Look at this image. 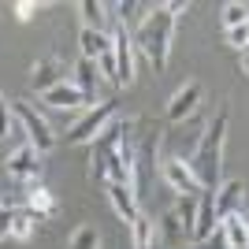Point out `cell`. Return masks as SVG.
Returning <instances> with one entry per match:
<instances>
[{"label": "cell", "instance_id": "cell-29", "mask_svg": "<svg viewBox=\"0 0 249 249\" xmlns=\"http://www.w3.org/2000/svg\"><path fill=\"white\" fill-rule=\"evenodd\" d=\"M34 11H37V4H34V0H19V4H15V19H34Z\"/></svg>", "mask_w": 249, "mask_h": 249}, {"label": "cell", "instance_id": "cell-28", "mask_svg": "<svg viewBox=\"0 0 249 249\" xmlns=\"http://www.w3.org/2000/svg\"><path fill=\"white\" fill-rule=\"evenodd\" d=\"M11 219H15V212H11L8 205H0V238H8V234H11Z\"/></svg>", "mask_w": 249, "mask_h": 249}, {"label": "cell", "instance_id": "cell-19", "mask_svg": "<svg viewBox=\"0 0 249 249\" xmlns=\"http://www.w3.org/2000/svg\"><path fill=\"white\" fill-rule=\"evenodd\" d=\"M78 15H82L86 30L104 34V26H108V4H101V0H82V4H78Z\"/></svg>", "mask_w": 249, "mask_h": 249}, {"label": "cell", "instance_id": "cell-7", "mask_svg": "<svg viewBox=\"0 0 249 249\" xmlns=\"http://www.w3.org/2000/svg\"><path fill=\"white\" fill-rule=\"evenodd\" d=\"M160 178L175 190L178 197H197V194H201V182L194 178V171H190L186 160H167V164L160 167Z\"/></svg>", "mask_w": 249, "mask_h": 249}, {"label": "cell", "instance_id": "cell-3", "mask_svg": "<svg viewBox=\"0 0 249 249\" xmlns=\"http://www.w3.org/2000/svg\"><path fill=\"white\" fill-rule=\"evenodd\" d=\"M11 115L22 123V130H26V138H30V145L37 149V153H52L56 149V134H52V126L45 115H37L26 101H11Z\"/></svg>", "mask_w": 249, "mask_h": 249}, {"label": "cell", "instance_id": "cell-17", "mask_svg": "<svg viewBox=\"0 0 249 249\" xmlns=\"http://www.w3.org/2000/svg\"><path fill=\"white\" fill-rule=\"evenodd\" d=\"M74 86H78V89L89 97V104H97V86H101V71H97V63H93V60H78V67H74Z\"/></svg>", "mask_w": 249, "mask_h": 249}, {"label": "cell", "instance_id": "cell-13", "mask_svg": "<svg viewBox=\"0 0 249 249\" xmlns=\"http://www.w3.org/2000/svg\"><path fill=\"white\" fill-rule=\"evenodd\" d=\"M108 201H112L115 216L123 219V223H134L138 219V197L126 182H108Z\"/></svg>", "mask_w": 249, "mask_h": 249}, {"label": "cell", "instance_id": "cell-25", "mask_svg": "<svg viewBox=\"0 0 249 249\" xmlns=\"http://www.w3.org/2000/svg\"><path fill=\"white\" fill-rule=\"evenodd\" d=\"M227 45H234V49H242V52L249 49V22H242V26L227 30Z\"/></svg>", "mask_w": 249, "mask_h": 249}, {"label": "cell", "instance_id": "cell-20", "mask_svg": "<svg viewBox=\"0 0 249 249\" xmlns=\"http://www.w3.org/2000/svg\"><path fill=\"white\" fill-rule=\"evenodd\" d=\"M130 242H134V249H153V242H156V219H149V216L138 212V219L130 223Z\"/></svg>", "mask_w": 249, "mask_h": 249}, {"label": "cell", "instance_id": "cell-22", "mask_svg": "<svg viewBox=\"0 0 249 249\" xmlns=\"http://www.w3.org/2000/svg\"><path fill=\"white\" fill-rule=\"evenodd\" d=\"M175 216L182 219V227H186V231H190V238H194V223H197V197H178Z\"/></svg>", "mask_w": 249, "mask_h": 249}, {"label": "cell", "instance_id": "cell-4", "mask_svg": "<svg viewBox=\"0 0 249 249\" xmlns=\"http://www.w3.org/2000/svg\"><path fill=\"white\" fill-rule=\"evenodd\" d=\"M112 119H115V101L93 104V108H89V112H86L82 119L71 126V130H67V142H71V145H89V142H93V138L101 134Z\"/></svg>", "mask_w": 249, "mask_h": 249}, {"label": "cell", "instance_id": "cell-24", "mask_svg": "<svg viewBox=\"0 0 249 249\" xmlns=\"http://www.w3.org/2000/svg\"><path fill=\"white\" fill-rule=\"evenodd\" d=\"M242 22H249V8L246 4H227V8H223V26L234 30V26H242Z\"/></svg>", "mask_w": 249, "mask_h": 249}, {"label": "cell", "instance_id": "cell-1", "mask_svg": "<svg viewBox=\"0 0 249 249\" xmlns=\"http://www.w3.org/2000/svg\"><path fill=\"white\" fill-rule=\"evenodd\" d=\"M227 123H231V112L219 108L216 119L205 126V134H201L194 156H190V171H194V178L201 182V190H219V182H223V142H227Z\"/></svg>", "mask_w": 249, "mask_h": 249}, {"label": "cell", "instance_id": "cell-18", "mask_svg": "<svg viewBox=\"0 0 249 249\" xmlns=\"http://www.w3.org/2000/svg\"><path fill=\"white\" fill-rule=\"evenodd\" d=\"M26 212H30L34 219L56 216V201H52V194L45 186H30V190H26Z\"/></svg>", "mask_w": 249, "mask_h": 249}, {"label": "cell", "instance_id": "cell-9", "mask_svg": "<svg viewBox=\"0 0 249 249\" xmlns=\"http://www.w3.org/2000/svg\"><path fill=\"white\" fill-rule=\"evenodd\" d=\"M219 219H216V190H201L197 194V223H194V238L190 242H208L216 234Z\"/></svg>", "mask_w": 249, "mask_h": 249}, {"label": "cell", "instance_id": "cell-14", "mask_svg": "<svg viewBox=\"0 0 249 249\" xmlns=\"http://www.w3.org/2000/svg\"><path fill=\"white\" fill-rule=\"evenodd\" d=\"M219 231H223L227 249H249V219L242 212H231L227 219H219Z\"/></svg>", "mask_w": 249, "mask_h": 249}, {"label": "cell", "instance_id": "cell-11", "mask_svg": "<svg viewBox=\"0 0 249 249\" xmlns=\"http://www.w3.org/2000/svg\"><path fill=\"white\" fill-rule=\"evenodd\" d=\"M41 101L49 104V108H60V112H74V108H86V104H89V97H86L74 82H60L56 89L41 93Z\"/></svg>", "mask_w": 249, "mask_h": 249}, {"label": "cell", "instance_id": "cell-26", "mask_svg": "<svg viewBox=\"0 0 249 249\" xmlns=\"http://www.w3.org/2000/svg\"><path fill=\"white\" fill-rule=\"evenodd\" d=\"M97 71H101V78L115 82V56H112V52H104L101 60H97Z\"/></svg>", "mask_w": 249, "mask_h": 249}, {"label": "cell", "instance_id": "cell-6", "mask_svg": "<svg viewBox=\"0 0 249 249\" xmlns=\"http://www.w3.org/2000/svg\"><path fill=\"white\" fill-rule=\"evenodd\" d=\"M4 171H8V178H15V182H34V178L41 175V153L34 145L15 149V153L4 160Z\"/></svg>", "mask_w": 249, "mask_h": 249}, {"label": "cell", "instance_id": "cell-2", "mask_svg": "<svg viewBox=\"0 0 249 249\" xmlns=\"http://www.w3.org/2000/svg\"><path fill=\"white\" fill-rule=\"evenodd\" d=\"M171 37H175V11H167V4H164V8H153L138 22L134 49H142V56L156 71H164L167 60H171Z\"/></svg>", "mask_w": 249, "mask_h": 249}, {"label": "cell", "instance_id": "cell-27", "mask_svg": "<svg viewBox=\"0 0 249 249\" xmlns=\"http://www.w3.org/2000/svg\"><path fill=\"white\" fill-rule=\"evenodd\" d=\"M8 130H11V104L0 97V138H8Z\"/></svg>", "mask_w": 249, "mask_h": 249}, {"label": "cell", "instance_id": "cell-30", "mask_svg": "<svg viewBox=\"0 0 249 249\" xmlns=\"http://www.w3.org/2000/svg\"><path fill=\"white\" fill-rule=\"evenodd\" d=\"M242 74H246V78H249V49L242 52Z\"/></svg>", "mask_w": 249, "mask_h": 249}, {"label": "cell", "instance_id": "cell-15", "mask_svg": "<svg viewBox=\"0 0 249 249\" xmlns=\"http://www.w3.org/2000/svg\"><path fill=\"white\" fill-rule=\"evenodd\" d=\"M156 238L164 242V246H182V242L190 238V231L182 227V219L175 216V208H167L164 216H160V223H156Z\"/></svg>", "mask_w": 249, "mask_h": 249}, {"label": "cell", "instance_id": "cell-12", "mask_svg": "<svg viewBox=\"0 0 249 249\" xmlns=\"http://www.w3.org/2000/svg\"><path fill=\"white\" fill-rule=\"evenodd\" d=\"M197 104H201V82H186L171 101H167V119H171V123H182Z\"/></svg>", "mask_w": 249, "mask_h": 249}, {"label": "cell", "instance_id": "cell-23", "mask_svg": "<svg viewBox=\"0 0 249 249\" xmlns=\"http://www.w3.org/2000/svg\"><path fill=\"white\" fill-rule=\"evenodd\" d=\"M34 223H37V219H34L30 212H15V219H11V238L15 242H30Z\"/></svg>", "mask_w": 249, "mask_h": 249}, {"label": "cell", "instance_id": "cell-10", "mask_svg": "<svg viewBox=\"0 0 249 249\" xmlns=\"http://www.w3.org/2000/svg\"><path fill=\"white\" fill-rule=\"evenodd\" d=\"M242 197H246V182L242 178H223L216 190V219H227L231 212H242Z\"/></svg>", "mask_w": 249, "mask_h": 249}, {"label": "cell", "instance_id": "cell-8", "mask_svg": "<svg viewBox=\"0 0 249 249\" xmlns=\"http://www.w3.org/2000/svg\"><path fill=\"white\" fill-rule=\"evenodd\" d=\"M60 82H67V71H63V63L56 60V56H45V60H37L30 67V89L37 97L49 93V89H56Z\"/></svg>", "mask_w": 249, "mask_h": 249}, {"label": "cell", "instance_id": "cell-5", "mask_svg": "<svg viewBox=\"0 0 249 249\" xmlns=\"http://www.w3.org/2000/svg\"><path fill=\"white\" fill-rule=\"evenodd\" d=\"M112 56H115V86H130L134 82V37L123 22L112 34Z\"/></svg>", "mask_w": 249, "mask_h": 249}, {"label": "cell", "instance_id": "cell-16", "mask_svg": "<svg viewBox=\"0 0 249 249\" xmlns=\"http://www.w3.org/2000/svg\"><path fill=\"white\" fill-rule=\"evenodd\" d=\"M78 49H82V60H101L104 52H112V37L108 34H97V30H78Z\"/></svg>", "mask_w": 249, "mask_h": 249}, {"label": "cell", "instance_id": "cell-21", "mask_svg": "<svg viewBox=\"0 0 249 249\" xmlns=\"http://www.w3.org/2000/svg\"><path fill=\"white\" fill-rule=\"evenodd\" d=\"M67 249H101V234H97V227H78L71 234V242H67Z\"/></svg>", "mask_w": 249, "mask_h": 249}]
</instances>
